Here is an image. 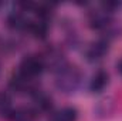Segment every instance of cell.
<instances>
[{"label":"cell","instance_id":"2","mask_svg":"<svg viewBox=\"0 0 122 121\" xmlns=\"http://www.w3.org/2000/svg\"><path fill=\"white\" fill-rule=\"evenodd\" d=\"M44 68V63L41 59L38 57H26L24 60L21 61L20 64V74H23L24 77L31 78V77H36L38 76Z\"/></svg>","mask_w":122,"mask_h":121},{"label":"cell","instance_id":"10","mask_svg":"<svg viewBox=\"0 0 122 121\" xmlns=\"http://www.w3.org/2000/svg\"><path fill=\"white\" fill-rule=\"evenodd\" d=\"M118 70H119V71H121V73H122V61H121V63H119V66H118Z\"/></svg>","mask_w":122,"mask_h":121},{"label":"cell","instance_id":"7","mask_svg":"<svg viewBox=\"0 0 122 121\" xmlns=\"http://www.w3.org/2000/svg\"><path fill=\"white\" fill-rule=\"evenodd\" d=\"M27 23H29V22H26L19 13H13V14H10V16L7 17V24H9V27H11V29L27 27Z\"/></svg>","mask_w":122,"mask_h":121},{"label":"cell","instance_id":"1","mask_svg":"<svg viewBox=\"0 0 122 121\" xmlns=\"http://www.w3.org/2000/svg\"><path fill=\"white\" fill-rule=\"evenodd\" d=\"M78 83H80V73L74 67H68V68L61 70L57 76V80H56L57 88L64 91V93L74 91L77 88Z\"/></svg>","mask_w":122,"mask_h":121},{"label":"cell","instance_id":"4","mask_svg":"<svg viewBox=\"0 0 122 121\" xmlns=\"http://www.w3.org/2000/svg\"><path fill=\"white\" fill-rule=\"evenodd\" d=\"M77 120V110L72 107H65L58 111L51 121H75Z\"/></svg>","mask_w":122,"mask_h":121},{"label":"cell","instance_id":"3","mask_svg":"<svg viewBox=\"0 0 122 121\" xmlns=\"http://www.w3.org/2000/svg\"><path fill=\"white\" fill-rule=\"evenodd\" d=\"M108 84V74L105 71H98L91 80L90 84V90L94 93H101L105 88V86Z\"/></svg>","mask_w":122,"mask_h":121},{"label":"cell","instance_id":"5","mask_svg":"<svg viewBox=\"0 0 122 121\" xmlns=\"http://www.w3.org/2000/svg\"><path fill=\"white\" fill-rule=\"evenodd\" d=\"M27 29L37 38H44L46 34H47V24L43 23V22H29L27 23Z\"/></svg>","mask_w":122,"mask_h":121},{"label":"cell","instance_id":"6","mask_svg":"<svg viewBox=\"0 0 122 121\" xmlns=\"http://www.w3.org/2000/svg\"><path fill=\"white\" fill-rule=\"evenodd\" d=\"M107 49H108V44H107V43H104V41H99V43L94 44V47L88 51V59H90V60L101 59V57L105 54Z\"/></svg>","mask_w":122,"mask_h":121},{"label":"cell","instance_id":"8","mask_svg":"<svg viewBox=\"0 0 122 121\" xmlns=\"http://www.w3.org/2000/svg\"><path fill=\"white\" fill-rule=\"evenodd\" d=\"M10 105V100L6 94H0V111H6Z\"/></svg>","mask_w":122,"mask_h":121},{"label":"cell","instance_id":"9","mask_svg":"<svg viewBox=\"0 0 122 121\" xmlns=\"http://www.w3.org/2000/svg\"><path fill=\"white\" fill-rule=\"evenodd\" d=\"M118 6H119V3H104V7H108V9H115Z\"/></svg>","mask_w":122,"mask_h":121}]
</instances>
